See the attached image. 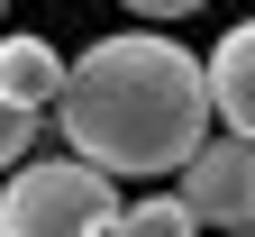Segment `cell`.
<instances>
[{"mask_svg": "<svg viewBox=\"0 0 255 237\" xmlns=\"http://www.w3.org/2000/svg\"><path fill=\"white\" fill-rule=\"evenodd\" d=\"M27 146H37V110H18V100L0 91V174H9V164H18Z\"/></svg>", "mask_w": 255, "mask_h": 237, "instance_id": "7", "label": "cell"}, {"mask_svg": "<svg viewBox=\"0 0 255 237\" xmlns=\"http://www.w3.org/2000/svg\"><path fill=\"white\" fill-rule=\"evenodd\" d=\"M0 91L18 100V110H55L64 91V55L46 37H0Z\"/></svg>", "mask_w": 255, "mask_h": 237, "instance_id": "5", "label": "cell"}, {"mask_svg": "<svg viewBox=\"0 0 255 237\" xmlns=\"http://www.w3.org/2000/svg\"><path fill=\"white\" fill-rule=\"evenodd\" d=\"M55 128L82 164H101L110 183H155L210 137V91H201V55L182 37L128 27L101 37L64 64L55 91Z\"/></svg>", "mask_w": 255, "mask_h": 237, "instance_id": "1", "label": "cell"}, {"mask_svg": "<svg viewBox=\"0 0 255 237\" xmlns=\"http://www.w3.org/2000/svg\"><path fill=\"white\" fill-rule=\"evenodd\" d=\"M173 174H182V192H173V201H182L201 228H228V219H246V210H255V146H246V137H228V128H219V137H201V146L173 164Z\"/></svg>", "mask_w": 255, "mask_h": 237, "instance_id": "3", "label": "cell"}, {"mask_svg": "<svg viewBox=\"0 0 255 237\" xmlns=\"http://www.w3.org/2000/svg\"><path fill=\"white\" fill-rule=\"evenodd\" d=\"M110 237H201V219H191L173 192H146V201H119Z\"/></svg>", "mask_w": 255, "mask_h": 237, "instance_id": "6", "label": "cell"}, {"mask_svg": "<svg viewBox=\"0 0 255 237\" xmlns=\"http://www.w3.org/2000/svg\"><path fill=\"white\" fill-rule=\"evenodd\" d=\"M0 9H9V0H0Z\"/></svg>", "mask_w": 255, "mask_h": 237, "instance_id": "10", "label": "cell"}, {"mask_svg": "<svg viewBox=\"0 0 255 237\" xmlns=\"http://www.w3.org/2000/svg\"><path fill=\"white\" fill-rule=\"evenodd\" d=\"M219 237H255V210H246V219H228V228H219Z\"/></svg>", "mask_w": 255, "mask_h": 237, "instance_id": "9", "label": "cell"}, {"mask_svg": "<svg viewBox=\"0 0 255 237\" xmlns=\"http://www.w3.org/2000/svg\"><path fill=\"white\" fill-rule=\"evenodd\" d=\"M119 219V183L82 155L55 164H9V192H0V237H110Z\"/></svg>", "mask_w": 255, "mask_h": 237, "instance_id": "2", "label": "cell"}, {"mask_svg": "<svg viewBox=\"0 0 255 237\" xmlns=\"http://www.w3.org/2000/svg\"><path fill=\"white\" fill-rule=\"evenodd\" d=\"M119 9H128V18H191L201 0H119Z\"/></svg>", "mask_w": 255, "mask_h": 237, "instance_id": "8", "label": "cell"}, {"mask_svg": "<svg viewBox=\"0 0 255 237\" xmlns=\"http://www.w3.org/2000/svg\"><path fill=\"white\" fill-rule=\"evenodd\" d=\"M201 91H210V119L255 146V18H237L228 37L201 55Z\"/></svg>", "mask_w": 255, "mask_h": 237, "instance_id": "4", "label": "cell"}]
</instances>
